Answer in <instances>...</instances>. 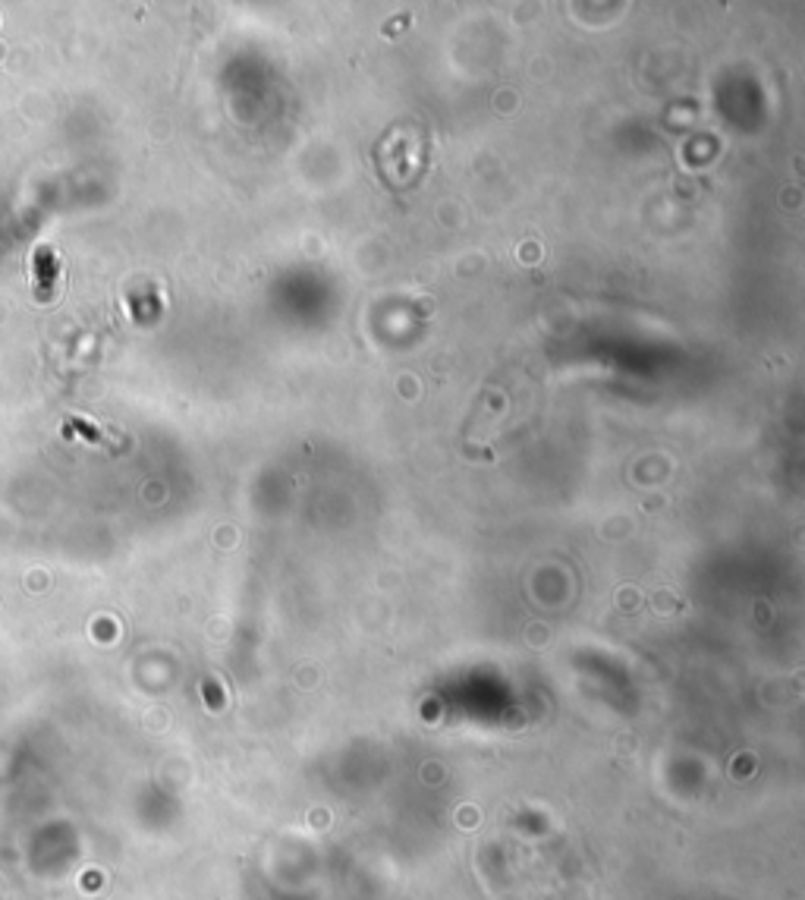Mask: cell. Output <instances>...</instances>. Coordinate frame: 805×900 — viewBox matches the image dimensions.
Masks as SVG:
<instances>
[{"instance_id":"6da1fadb","label":"cell","mask_w":805,"mask_h":900,"mask_svg":"<svg viewBox=\"0 0 805 900\" xmlns=\"http://www.w3.org/2000/svg\"><path fill=\"white\" fill-rule=\"evenodd\" d=\"M60 281V259L51 246L32 249V293L38 303H51Z\"/></svg>"}]
</instances>
